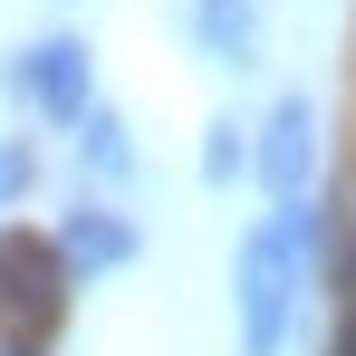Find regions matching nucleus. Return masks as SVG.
Listing matches in <instances>:
<instances>
[{
	"label": "nucleus",
	"instance_id": "nucleus-1",
	"mask_svg": "<svg viewBox=\"0 0 356 356\" xmlns=\"http://www.w3.org/2000/svg\"><path fill=\"white\" fill-rule=\"evenodd\" d=\"M308 260H318V212L298 202V212H270L260 232H241V356H280L289 347V308L308 289Z\"/></svg>",
	"mask_w": 356,
	"mask_h": 356
},
{
	"label": "nucleus",
	"instance_id": "nucleus-2",
	"mask_svg": "<svg viewBox=\"0 0 356 356\" xmlns=\"http://www.w3.org/2000/svg\"><path fill=\"white\" fill-rule=\"evenodd\" d=\"M58 318H67V270L49 250V232H0V337H10V356H39L58 337Z\"/></svg>",
	"mask_w": 356,
	"mask_h": 356
},
{
	"label": "nucleus",
	"instance_id": "nucleus-3",
	"mask_svg": "<svg viewBox=\"0 0 356 356\" xmlns=\"http://www.w3.org/2000/svg\"><path fill=\"white\" fill-rule=\"evenodd\" d=\"M10 87H19V106H29V116H49V125H77L87 106H97V58H87V39L49 29V39H29V49H19Z\"/></svg>",
	"mask_w": 356,
	"mask_h": 356
},
{
	"label": "nucleus",
	"instance_id": "nucleus-4",
	"mask_svg": "<svg viewBox=\"0 0 356 356\" xmlns=\"http://www.w3.org/2000/svg\"><path fill=\"white\" fill-rule=\"evenodd\" d=\"M250 174L270 183L280 212H298V202L318 193V106H308V97H280V106H270L260 145H250Z\"/></svg>",
	"mask_w": 356,
	"mask_h": 356
},
{
	"label": "nucleus",
	"instance_id": "nucleus-5",
	"mask_svg": "<svg viewBox=\"0 0 356 356\" xmlns=\"http://www.w3.org/2000/svg\"><path fill=\"white\" fill-rule=\"evenodd\" d=\"M49 250H58L67 280H106V270H125V260L145 250V232H135L125 212H106V202H77V212H58Z\"/></svg>",
	"mask_w": 356,
	"mask_h": 356
},
{
	"label": "nucleus",
	"instance_id": "nucleus-6",
	"mask_svg": "<svg viewBox=\"0 0 356 356\" xmlns=\"http://www.w3.org/2000/svg\"><path fill=\"white\" fill-rule=\"evenodd\" d=\"M193 29H202V49H212L222 67L260 58V10H250V0H193Z\"/></svg>",
	"mask_w": 356,
	"mask_h": 356
},
{
	"label": "nucleus",
	"instance_id": "nucleus-7",
	"mask_svg": "<svg viewBox=\"0 0 356 356\" xmlns=\"http://www.w3.org/2000/svg\"><path fill=\"white\" fill-rule=\"evenodd\" d=\"M77 154H87L97 183H125V174H135V135H125L116 106H87V116H77Z\"/></svg>",
	"mask_w": 356,
	"mask_h": 356
},
{
	"label": "nucleus",
	"instance_id": "nucleus-8",
	"mask_svg": "<svg viewBox=\"0 0 356 356\" xmlns=\"http://www.w3.org/2000/svg\"><path fill=\"white\" fill-rule=\"evenodd\" d=\"M241 174H250V145H241V125L222 116L212 135H202V183H241Z\"/></svg>",
	"mask_w": 356,
	"mask_h": 356
},
{
	"label": "nucleus",
	"instance_id": "nucleus-9",
	"mask_svg": "<svg viewBox=\"0 0 356 356\" xmlns=\"http://www.w3.org/2000/svg\"><path fill=\"white\" fill-rule=\"evenodd\" d=\"M29 174H39V164H29V145H0V212L29 193Z\"/></svg>",
	"mask_w": 356,
	"mask_h": 356
},
{
	"label": "nucleus",
	"instance_id": "nucleus-10",
	"mask_svg": "<svg viewBox=\"0 0 356 356\" xmlns=\"http://www.w3.org/2000/svg\"><path fill=\"white\" fill-rule=\"evenodd\" d=\"M337 356H356V318H347V337H337Z\"/></svg>",
	"mask_w": 356,
	"mask_h": 356
}]
</instances>
